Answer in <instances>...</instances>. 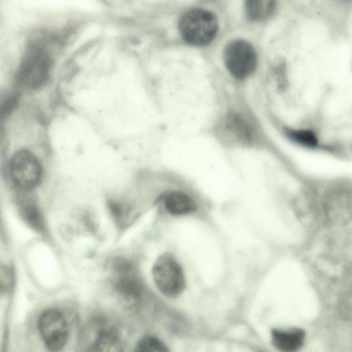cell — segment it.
I'll return each instance as SVG.
<instances>
[{"instance_id": "cell-1", "label": "cell", "mask_w": 352, "mask_h": 352, "mask_svg": "<svg viewBox=\"0 0 352 352\" xmlns=\"http://www.w3.org/2000/svg\"><path fill=\"white\" fill-rule=\"evenodd\" d=\"M210 133L223 151L268 157L294 181L304 171L272 135L243 89L223 90Z\"/></svg>"}, {"instance_id": "cell-2", "label": "cell", "mask_w": 352, "mask_h": 352, "mask_svg": "<svg viewBox=\"0 0 352 352\" xmlns=\"http://www.w3.org/2000/svg\"><path fill=\"white\" fill-rule=\"evenodd\" d=\"M51 43L45 32L28 38L15 75L16 82L20 87L36 90L46 84L53 63Z\"/></svg>"}, {"instance_id": "cell-3", "label": "cell", "mask_w": 352, "mask_h": 352, "mask_svg": "<svg viewBox=\"0 0 352 352\" xmlns=\"http://www.w3.org/2000/svg\"><path fill=\"white\" fill-rule=\"evenodd\" d=\"M224 68L234 86L243 89L256 74L258 67V54L246 40L233 39L224 47L222 54Z\"/></svg>"}, {"instance_id": "cell-4", "label": "cell", "mask_w": 352, "mask_h": 352, "mask_svg": "<svg viewBox=\"0 0 352 352\" xmlns=\"http://www.w3.org/2000/svg\"><path fill=\"white\" fill-rule=\"evenodd\" d=\"M179 29L184 40L196 47L210 44L216 38L219 22L216 15L204 8H194L180 19Z\"/></svg>"}, {"instance_id": "cell-5", "label": "cell", "mask_w": 352, "mask_h": 352, "mask_svg": "<svg viewBox=\"0 0 352 352\" xmlns=\"http://www.w3.org/2000/svg\"><path fill=\"white\" fill-rule=\"evenodd\" d=\"M9 171L12 182L23 191H30L42 180L43 167L37 156L31 151L22 148L10 158Z\"/></svg>"}, {"instance_id": "cell-6", "label": "cell", "mask_w": 352, "mask_h": 352, "mask_svg": "<svg viewBox=\"0 0 352 352\" xmlns=\"http://www.w3.org/2000/svg\"><path fill=\"white\" fill-rule=\"evenodd\" d=\"M276 128L284 140L290 144L302 150L340 156L338 146L324 142L314 129L298 126L285 122L276 121Z\"/></svg>"}, {"instance_id": "cell-7", "label": "cell", "mask_w": 352, "mask_h": 352, "mask_svg": "<svg viewBox=\"0 0 352 352\" xmlns=\"http://www.w3.org/2000/svg\"><path fill=\"white\" fill-rule=\"evenodd\" d=\"M152 274L156 287L164 296L174 298L183 292L185 280L182 269L170 255L164 254L157 258Z\"/></svg>"}, {"instance_id": "cell-8", "label": "cell", "mask_w": 352, "mask_h": 352, "mask_svg": "<svg viewBox=\"0 0 352 352\" xmlns=\"http://www.w3.org/2000/svg\"><path fill=\"white\" fill-rule=\"evenodd\" d=\"M114 287L122 302L134 307L140 300L142 285L133 266L128 261L118 260L113 265Z\"/></svg>"}, {"instance_id": "cell-9", "label": "cell", "mask_w": 352, "mask_h": 352, "mask_svg": "<svg viewBox=\"0 0 352 352\" xmlns=\"http://www.w3.org/2000/svg\"><path fill=\"white\" fill-rule=\"evenodd\" d=\"M41 336L47 347L52 351H59L67 342L68 329L65 317L58 310L44 311L38 320Z\"/></svg>"}, {"instance_id": "cell-10", "label": "cell", "mask_w": 352, "mask_h": 352, "mask_svg": "<svg viewBox=\"0 0 352 352\" xmlns=\"http://www.w3.org/2000/svg\"><path fill=\"white\" fill-rule=\"evenodd\" d=\"M305 338V331L298 328L288 330L274 329L272 331L273 346L283 352L299 350L303 345Z\"/></svg>"}, {"instance_id": "cell-11", "label": "cell", "mask_w": 352, "mask_h": 352, "mask_svg": "<svg viewBox=\"0 0 352 352\" xmlns=\"http://www.w3.org/2000/svg\"><path fill=\"white\" fill-rule=\"evenodd\" d=\"M164 203L166 210L173 215L188 214L197 208L195 199L188 193L180 190L168 193Z\"/></svg>"}, {"instance_id": "cell-12", "label": "cell", "mask_w": 352, "mask_h": 352, "mask_svg": "<svg viewBox=\"0 0 352 352\" xmlns=\"http://www.w3.org/2000/svg\"><path fill=\"white\" fill-rule=\"evenodd\" d=\"M277 0H245L244 10L246 16L252 21H262L269 19L275 12Z\"/></svg>"}, {"instance_id": "cell-13", "label": "cell", "mask_w": 352, "mask_h": 352, "mask_svg": "<svg viewBox=\"0 0 352 352\" xmlns=\"http://www.w3.org/2000/svg\"><path fill=\"white\" fill-rule=\"evenodd\" d=\"M95 349L98 351H121L122 343L118 336L111 331H102L95 342Z\"/></svg>"}, {"instance_id": "cell-14", "label": "cell", "mask_w": 352, "mask_h": 352, "mask_svg": "<svg viewBox=\"0 0 352 352\" xmlns=\"http://www.w3.org/2000/svg\"><path fill=\"white\" fill-rule=\"evenodd\" d=\"M19 101L16 92L8 91L0 95V133L5 121L13 111Z\"/></svg>"}, {"instance_id": "cell-15", "label": "cell", "mask_w": 352, "mask_h": 352, "mask_svg": "<svg viewBox=\"0 0 352 352\" xmlns=\"http://www.w3.org/2000/svg\"><path fill=\"white\" fill-rule=\"evenodd\" d=\"M135 351L138 352H166L168 351V349L158 338L148 336L139 341Z\"/></svg>"}, {"instance_id": "cell-16", "label": "cell", "mask_w": 352, "mask_h": 352, "mask_svg": "<svg viewBox=\"0 0 352 352\" xmlns=\"http://www.w3.org/2000/svg\"><path fill=\"white\" fill-rule=\"evenodd\" d=\"M12 284V274L10 269L4 263L0 262V293L6 292Z\"/></svg>"}]
</instances>
